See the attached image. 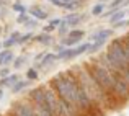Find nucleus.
Here are the masks:
<instances>
[{
    "instance_id": "nucleus-14",
    "label": "nucleus",
    "mask_w": 129,
    "mask_h": 116,
    "mask_svg": "<svg viewBox=\"0 0 129 116\" xmlns=\"http://www.w3.org/2000/svg\"><path fill=\"white\" fill-rule=\"evenodd\" d=\"M57 59V54H44V57H43V59H41V66L44 67V66H49V64L51 62H54V61H56ZM41 66H39V67H41Z\"/></svg>"
},
{
    "instance_id": "nucleus-10",
    "label": "nucleus",
    "mask_w": 129,
    "mask_h": 116,
    "mask_svg": "<svg viewBox=\"0 0 129 116\" xmlns=\"http://www.w3.org/2000/svg\"><path fill=\"white\" fill-rule=\"evenodd\" d=\"M18 80H20V77L16 75V74L15 75H7V77H3L2 80H0V87H13Z\"/></svg>"
},
{
    "instance_id": "nucleus-11",
    "label": "nucleus",
    "mask_w": 129,
    "mask_h": 116,
    "mask_svg": "<svg viewBox=\"0 0 129 116\" xmlns=\"http://www.w3.org/2000/svg\"><path fill=\"white\" fill-rule=\"evenodd\" d=\"M126 15H127V13L124 12V10H116V12H111V16H110L111 25H114V23H118V21H121V20H124V18H126Z\"/></svg>"
},
{
    "instance_id": "nucleus-19",
    "label": "nucleus",
    "mask_w": 129,
    "mask_h": 116,
    "mask_svg": "<svg viewBox=\"0 0 129 116\" xmlns=\"http://www.w3.org/2000/svg\"><path fill=\"white\" fill-rule=\"evenodd\" d=\"M13 10L18 13H26V8L21 5V3H13Z\"/></svg>"
},
{
    "instance_id": "nucleus-9",
    "label": "nucleus",
    "mask_w": 129,
    "mask_h": 116,
    "mask_svg": "<svg viewBox=\"0 0 129 116\" xmlns=\"http://www.w3.org/2000/svg\"><path fill=\"white\" fill-rule=\"evenodd\" d=\"M13 61V52L10 49H0V66H5V64L12 62Z\"/></svg>"
},
{
    "instance_id": "nucleus-27",
    "label": "nucleus",
    "mask_w": 129,
    "mask_h": 116,
    "mask_svg": "<svg viewBox=\"0 0 129 116\" xmlns=\"http://www.w3.org/2000/svg\"><path fill=\"white\" fill-rule=\"evenodd\" d=\"M44 54H46V52H41V54H38V56H36V61H41L43 57H44Z\"/></svg>"
},
{
    "instance_id": "nucleus-15",
    "label": "nucleus",
    "mask_w": 129,
    "mask_h": 116,
    "mask_svg": "<svg viewBox=\"0 0 129 116\" xmlns=\"http://www.w3.org/2000/svg\"><path fill=\"white\" fill-rule=\"evenodd\" d=\"M33 39H36L38 43H43V44H51V41H52V38L49 36V33H43V35H38L36 38H33Z\"/></svg>"
},
{
    "instance_id": "nucleus-26",
    "label": "nucleus",
    "mask_w": 129,
    "mask_h": 116,
    "mask_svg": "<svg viewBox=\"0 0 129 116\" xmlns=\"http://www.w3.org/2000/svg\"><path fill=\"white\" fill-rule=\"evenodd\" d=\"M7 74H8L7 69H0V77H7Z\"/></svg>"
},
{
    "instance_id": "nucleus-16",
    "label": "nucleus",
    "mask_w": 129,
    "mask_h": 116,
    "mask_svg": "<svg viewBox=\"0 0 129 116\" xmlns=\"http://www.w3.org/2000/svg\"><path fill=\"white\" fill-rule=\"evenodd\" d=\"M103 12H105V5H103V3H96V5L91 8V15H93V16H101Z\"/></svg>"
},
{
    "instance_id": "nucleus-22",
    "label": "nucleus",
    "mask_w": 129,
    "mask_h": 116,
    "mask_svg": "<svg viewBox=\"0 0 129 116\" xmlns=\"http://www.w3.org/2000/svg\"><path fill=\"white\" fill-rule=\"evenodd\" d=\"M28 18H29V15H26V13H20L18 21H20V23H26V21H28Z\"/></svg>"
},
{
    "instance_id": "nucleus-7",
    "label": "nucleus",
    "mask_w": 129,
    "mask_h": 116,
    "mask_svg": "<svg viewBox=\"0 0 129 116\" xmlns=\"http://www.w3.org/2000/svg\"><path fill=\"white\" fill-rule=\"evenodd\" d=\"M83 18H85V16L80 15V13H70V15H67L66 18L62 20V21L66 23L67 26H77V25H79V23L82 21Z\"/></svg>"
},
{
    "instance_id": "nucleus-20",
    "label": "nucleus",
    "mask_w": 129,
    "mask_h": 116,
    "mask_svg": "<svg viewBox=\"0 0 129 116\" xmlns=\"http://www.w3.org/2000/svg\"><path fill=\"white\" fill-rule=\"evenodd\" d=\"M67 28H69V26H67L64 21H60V25H59V35H62V36H64L66 33H69V30H67Z\"/></svg>"
},
{
    "instance_id": "nucleus-33",
    "label": "nucleus",
    "mask_w": 129,
    "mask_h": 116,
    "mask_svg": "<svg viewBox=\"0 0 129 116\" xmlns=\"http://www.w3.org/2000/svg\"><path fill=\"white\" fill-rule=\"evenodd\" d=\"M0 49H2V44H0Z\"/></svg>"
},
{
    "instance_id": "nucleus-25",
    "label": "nucleus",
    "mask_w": 129,
    "mask_h": 116,
    "mask_svg": "<svg viewBox=\"0 0 129 116\" xmlns=\"http://www.w3.org/2000/svg\"><path fill=\"white\" fill-rule=\"evenodd\" d=\"M123 41H124V43H126V44H127V46H129V31H127V33H126V35H124V36H123Z\"/></svg>"
},
{
    "instance_id": "nucleus-18",
    "label": "nucleus",
    "mask_w": 129,
    "mask_h": 116,
    "mask_svg": "<svg viewBox=\"0 0 129 116\" xmlns=\"http://www.w3.org/2000/svg\"><path fill=\"white\" fill-rule=\"evenodd\" d=\"M26 78H28V80H36V78H38V72H36L35 69H28V72H26Z\"/></svg>"
},
{
    "instance_id": "nucleus-3",
    "label": "nucleus",
    "mask_w": 129,
    "mask_h": 116,
    "mask_svg": "<svg viewBox=\"0 0 129 116\" xmlns=\"http://www.w3.org/2000/svg\"><path fill=\"white\" fill-rule=\"evenodd\" d=\"M12 116H35V110L29 100H23V101H16L15 105H12L10 110Z\"/></svg>"
},
{
    "instance_id": "nucleus-2",
    "label": "nucleus",
    "mask_w": 129,
    "mask_h": 116,
    "mask_svg": "<svg viewBox=\"0 0 129 116\" xmlns=\"http://www.w3.org/2000/svg\"><path fill=\"white\" fill-rule=\"evenodd\" d=\"M72 72L75 74L77 80L80 82V85H82V88L85 90V93L88 95L90 101L96 106V110L100 111L101 114H105L108 110L114 108L113 101L108 98V95L103 92V88L98 85V82L93 78V75L90 74V70L87 69L85 64H83V66H75L72 69Z\"/></svg>"
},
{
    "instance_id": "nucleus-24",
    "label": "nucleus",
    "mask_w": 129,
    "mask_h": 116,
    "mask_svg": "<svg viewBox=\"0 0 129 116\" xmlns=\"http://www.w3.org/2000/svg\"><path fill=\"white\" fill-rule=\"evenodd\" d=\"M25 25H26V28H28V26H29V28H35V26H36V21H35V20H31V18H28V21H26Z\"/></svg>"
},
{
    "instance_id": "nucleus-29",
    "label": "nucleus",
    "mask_w": 129,
    "mask_h": 116,
    "mask_svg": "<svg viewBox=\"0 0 129 116\" xmlns=\"http://www.w3.org/2000/svg\"><path fill=\"white\" fill-rule=\"evenodd\" d=\"M3 97V90H0V98H2Z\"/></svg>"
},
{
    "instance_id": "nucleus-6",
    "label": "nucleus",
    "mask_w": 129,
    "mask_h": 116,
    "mask_svg": "<svg viewBox=\"0 0 129 116\" xmlns=\"http://www.w3.org/2000/svg\"><path fill=\"white\" fill-rule=\"evenodd\" d=\"M111 36H113V30L101 28V30H98V31H95L93 35H91L90 41H91V43H96V44H100V46H103V44L106 43V41L110 39Z\"/></svg>"
},
{
    "instance_id": "nucleus-17",
    "label": "nucleus",
    "mask_w": 129,
    "mask_h": 116,
    "mask_svg": "<svg viewBox=\"0 0 129 116\" xmlns=\"http://www.w3.org/2000/svg\"><path fill=\"white\" fill-rule=\"evenodd\" d=\"M25 62H26V57L25 56H20V57H16V59L13 61V67H15V69H18V67H21Z\"/></svg>"
},
{
    "instance_id": "nucleus-23",
    "label": "nucleus",
    "mask_w": 129,
    "mask_h": 116,
    "mask_svg": "<svg viewBox=\"0 0 129 116\" xmlns=\"http://www.w3.org/2000/svg\"><path fill=\"white\" fill-rule=\"evenodd\" d=\"M60 21H62V20H59V18H56V20H51L49 26H52V28H57V26L60 25Z\"/></svg>"
},
{
    "instance_id": "nucleus-4",
    "label": "nucleus",
    "mask_w": 129,
    "mask_h": 116,
    "mask_svg": "<svg viewBox=\"0 0 129 116\" xmlns=\"http://www.w3.org/2000/svg\"><path fill=\"white\" fill-rule=\"evenodd\" d=\"M90 44L91 43H83V44H79L77 47H67V49H62V51L57 52V59H74V57L87 52V51L90 49Z\"/></svg>"
},
{
    "instance_id": "nucleus-28",
    "label": "nucleus",
    "mask_w": 129,
    "mask_h": 116,
    "mask_svg": "<svg viewBox=\"0 0 129 116\" xmlns=\"http://www.w3.org/2000/svg\"><path fill=\"white\" fill-rule=\"evenodd\" d=\"M127 26H129V18L126 20V28H127Z\"/></svg>"
},
{
    "instance_id": "nucleus-5",
    "label": "nucleus",
    "mask_w": 129,
    "mask_h": 116,
    "mask_svg": "<svg viewBox=\"0 0 129 116\" xmlns=\"http://www.w3.org/2000/svg\"><path fill=\"white\" fill-rule=\"evenodd\" d=\"M83 36H85V31H83V30H70V31L67 33L66 39L62 41V46H66V47L75 46V44H79L80 41H82Z\"/></svg>"
},
{
    "instance_id": "nucleus-13",
    "label": "nucleus",
    "mask_w": 129,
    "mask_h": 116,
    "mask_svg": "<svg viewBox=\"0 0 129 116\" xmlns=\"http://www.w3.org/2000/svg\"><path fill=\"white\" fill-rule=\"evenodd\" d=\"M20 36H21L20 33H13V35L10 36V38L7 39L5 43H3V47H7V49H8L10 46H13V44H18V39H20Z\"/></svg>"
},
{
    "instance_id": "nucleus-12",
    "label": "nucleus",
    "mask_w": 129,
    "mask_h": 116,
    "mask_svg": "<svg viewBox=\"0 0 129 116\" xmlns=\"http://www.w3.org/2000/svg\"><path fill=\"white\" fill-rule=\"evenodd\" d=\"M29 82L31 80H18L15 85L12 87V90H13V93H20V92L23 90V88H26L29 85Z\"/></svg>"
},
{
    "instance_id": "nucleus-30",
    "label": "nucleus",
    "mask_w": 129,
    "mask_h": 116,
    "mask_svg": "<svg viewBox=\"0 0 129 116\" xmlns=\"http://www.w3.org/2000/svg\"><path fill=\"white\" fill-rule=\"evenodd\" d=\"M62 2H70V0H62Z\"/></svg>"
},
{
    "instance_id": "nucleus-32",
    "label": "nucleus",
    "mask_w": 129,
    "mask_h": 116,
    "mask_svg": "<svg viewBox=\"0 0 129 116\" xmlns=\"http://www.w3.org/2000/svg\"><path fill=\"white\" fill-rule=\"evenodd\" d=\"M100 2H106V0H100Z\"/></svg>"
},
{
    "instance_id": "nucleus-21",
    "label": "nucleus",
    "mask_w": 129,
    "mask_h": 116,
    "mask_svg": "<svg viewBox=\"0 0 129 116\" xmlns=\"http://www.w3.org/2000/svg\"><path fill=\"white\" fill-rule=\"evenodd\" d=\"M35 36L31 35V33H28V35H25V36H20V39H18V44H21V43H26V41H29V39H33Z\"/></svg>"
},
{
    "instance_id": "nucleus-31",
    "label": "nucleus",
    "mask_w": 129,
    "mask_h": 116,
    "mask_svg": "<svg viewBox=\"0 0 129 116\" xmlns=\"http://www.w3.org/2000/svg\"><path fill=\"white\" fill-rule=\"evenodd\" d=\"M5 116H12V114H10V113H8V114H5Z\"/></svg>"
},
{
    "instance_id": "nucleus-8",
    "label": "nucleus",
    "mask_w": 129,
    "mask_h": 116,
    "mask_svg": "<svg viewBox=\"0 0 129 116\" xmlns=\"http://www.w3.org/2000/svg\"><path fill=\"white\" fill-rule=\"evenodd\" d=\"M29 15H33L36 20H46L47 18V13L44 12L43 8H39V7H31V8L28 10Z\"/></svg>"
},
{
    "instance_id": "nucleus-1",
    "label": "nucleus",
    "mask_w": 129,
    "mask_h": 116,
    "mask_svg": "<svg viewBox=\"0 0 129 116\" xmlns=\"http://www.w3.org/2000/svg\"><path fill=\"white\" fill-rule=\"evenodd\" d=\"M85 66L93 78L98 82V85L103 88V92L108 95V98L113 101L114 106H119L129 101V87L126 85V82L121 78L116 70L108 67L100 56L93 57Z\"/></svg>"
}]
</instances>
